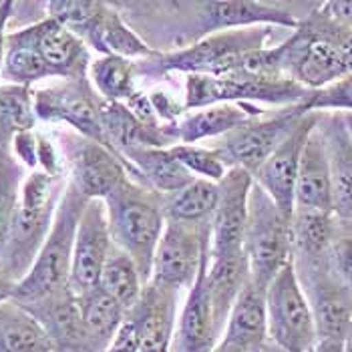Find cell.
<instances>
[{"instance_id": "2", "label": "cell", "mask_w": 352, "mask_h": 352, "mask_svg": "<svg viewBox=\"0 0 352 352\" xmlns=\"http://www.w3.org/2000/svg\"><path fill=\"white\" fill-rule=\"evenodd\" d=\"M282 30L278 27H248L216 32L188 49L137 60V77L139 81H162L169 75L221 77L245 71L250 56L256 51L284 41H278V32Z\"/></svg>"}, {"instance_id": "28", "label": "cell", "mask_w": 352, "mask_h": 352, "mask_svg": "<svg viewBox=\"0 0 352 352\" xmlns=\"http://www.w3.org/2000/svg\"><path fill=\"white\" fill-rule=\"evenodd\" d=\"M206 280H208V290H210V298L214 306L216 324L223 334L236 300L242 294L245 284L252 280L244 252L236 256L216 258V260L210 258Z\"/></svg>"}, {"instance_id": "39", "label": "cell", "mask_w": 352, "mask_h": 352, "mask_svg": "<svg viewBox=\"0 0 352 352\" xmlns=\"http://www.w3.org/2000/svg\"><path fill=\"white\" fill-rule=\"evenodd\" d=\"M328 270L352 296V219L336 217V232L328 252Z\"/></svg>"}, {"instance_id": "5", "label": "cell", "mask_w": 352, "mask_h": 352, "mask_svg": "<svg viewBox=\"0 0 352 352\" xmlns=\"http://www.w3.org/2000/svg\"><path fill=\"white\" fill-rule=\"evenodd\" d=\"M113 244L129 254L149 284L153 256L165 230L163 197L127 177L105 199Z\"/></svg>"}, {"instance_id": "29", "label": "cell", "mask_w": 352, "mask_h": 352, "mask_svg": "<svg viewBox=\"0 0 352 352\" xmlns=\"http://www.w3.org/2000/svg\"><path fill=\"white\" fill-rule=\"evenodd\" d=\"M47 79H53V75L36 49L32 27L25 25V27L8 30L6 47H4L2 82L34 89L36 82L47 81Z\"/></svg>"}, {"instance_id": "4", "label": "cell", "mask_w": 352, "mask_h": 352, "mask_svg": "<svg viewBox=\"0 0 352 352\" xmlns=\"http://www.w3.org/2000/svg\"><path fill=\"white\" fill-rule=\"evenodd\" d=\"M67 184V177H54L45 171L27 173L6 248L0 258L2 268L16 284L27 276L47 240Z\"/></svg>"}, {"instance_id": "51", "label": "cell", "mask_w": 352, "mask_h": 352, "mask_svg": "<svg viewBox=\"0 0 352 352\" xmlns=\"http://www.w3.org/2000/svg\"><path fill=\"white\" fill-rule=\"evenodd\" d=\"M344 352H352V324L346 332V336H344Z\"/></svg>"}, {"instance_id": "16", "label": "cell", "mask_w": 352, "mask_h": 352, "mask_svg": "<svg viewBox=\"0 0 352 352\" xmlns=\"http://www.w3.org/2000/svg\"><path fill=\"white\" fill-rule=\"evenodd\" d=\"M111 250H113V238L109 230L105 201L89 199L77 228L71 278H69V288L77 296H85L99 288L101 274Z\"/></svg>"}, {"instance_id": "14", "label": "cell", "mask_w": 352, "mask_h": 352, "mask_svg": "<svg viewBox=\"0 0 352 352\" xmlns=\"http://www.w3.org/2000/svg\"><path fill=\"white\" fill-rule=\"evenodd\" d=\"M212 226L195 228L167 221L153 256L151 284L186 294L210 258Z\"/></svg>"}, {"instance_id": "48", "label": "cell", "mask_w": 352, "mask_h": 352, "mask_svg": "<svg viewBox=\"0 0 352 352\" xmlns=\"http://www.w3.org/2000/svg\"><path fill=\"white\" fill-rule=\"evenodd\" d=\"M342 51H344V56H346L349 67H351V71H352V32H349V34H346V38L342 41Z\"/></svg>"}, {"instance_id": "32", "label": "cell", "mask_w": 352, "mask_h": 352, "mask_svg": "<svg viewBox=\"0 0 352 352\" xmlns=\"http://www.w3.org/2000/svg\"><path fill=\"white\" fill-rule=\"evenodd\" d=\"M219 186L208 179H193L186 188L163 197V212L167 221H177L186 226H212L216 214Z\"/></svg>"}, {"instance_id": "34", "label": "cell", "mask_w": 352, "mask_h": 352, "mask_svg": "<svg viewBox=\"0 0 352 352\" xmlns=\"http://www.w3.org/2000/svg\"><path fill=\"white\" fill-rule=\"evenodd\" d=\"M137 60L123 56H97L89 67V81L109 103H127L139 91Z\"/></svg>"}, {"instance_id": "45", "label": "cell", "mask_w": 352, "mask_h": 352, "mask_svg": "<svg viewBox=\"0 0 352 352\" xmlns=\"http://www.w3.org/2000/svg\"><path fill=\"white\" fill-rule=\"evenodd\" d=\"M16 10V2L12 0H0V85H2V65H4V47H6V34L8 23L12 21Z\"/></svg>"}, {"instance_id": "42", "label": "cell", "mask_w": 352, "mask_h": 352, "mask_svg": "<svg viewBox=\"0 0 352 352\" xmlns=\"http://www.w3.org/2000/svg\"><path fill=\"white\" fill-rule=\"evenodd\" d=\"M147 97H149L151 107L157 113L160 121L165 127L175 125L188 113L186 107H184V103H179V99L171 91L163 89V87H155V89L147 91Z\"/></svg>"}, {"instance_id": "36", "label": "cell", "mask_w": 352, "mask_h": 352, "mask_svg": "<svg viewBox=\"0 0 352 352\" xmlns=\"http://www.w3.org/2000/svg\"><path fill=\"white\" fill-rule=\"evenodd\" d=\"M32 89L21 85H0V149H10L16 133L36 129Z\"/></svg>"}, {"instance_id": "47", "label": "cell", "mask_w": 352, "mask_h": 352, "mask_svg": "<svg viewBox=\"0 0 352 352\" xmlns=\"http://www.w3.org/2000/svg\"><path fill=\"white\" fill-rule=\"evenodd\" d=\"M310 352H344V340H340V338H318Z\"/></svg>"}, {"instance_id": "53", "label": "cell", "mask_w": 352, "mask_h": 352, "mask_svg": "<svg viewBox=\"0 0 352 352\" xmlns=\"http://www.w3.org/2000/svg\"><path fill=\"white\" fill-rule=\"evenodd\" d=\"M254 352H264V351H262V349H260V351H254Z\"/></svg>"}, {"instance_id": "33", "label": "cell", "mask_w": 352, "mask_h": 352, "mask_svg": "<svg viewBox=\"0 0 352 352\" xmlns=\"http://www.w3.org/2000/svg\"><path fill=\"white\" fill-rule=\"evenodd\" d=\"M101 127L105 135V145L119 157L141 147H163L160 139L137 119L125 103L103 101Z\"/></svg>"}, {"instance_id": "50", "label": "cell", "mask_w": 352, "mask_h": 352, "mask_svg": "<svg viewBox=\"0 0 352 352\" xmlns=\"http://www.w3.org/2000/svg\"><path fill=\"white\" fill-rule=\"evenodd\" d=\"M342 115V121H344V127H346V133L351 137L352 141V111L351 113H340Z\"/></svg>"}, {"instance_id": "20", "label": "cell", "mask_w": 352, "mask_h": 352, "mask_svg": "<svg viewBox=\"0 0 352 352\" xmlns=\"http://www.w3.org/2000/svg\"><path fill=\"white\" fill-rule=\"evenodd\" d=\"M312 306L318 338L344 340L352 324V296L330 276L328 264L296 270Z\"/></svg>"}, {"instance_id": "24", "label": "cell", "mask_w": 352, "mask_h": 352, "mask_svg": "<svg viewBox=\"0 0 352 352\" xmlns=\"http://www.w3.org/2000/svg\"><path fill=\"white\" fill-rule=\"evenodd\" d=\"M296 210L334 214L330 163L318 125L312 131V135L308 137L302 153L298 179H296Z\"/></svg>"}, {"instance_id": "11", "label": "cell", "mask_w": 352, "mask_h": 352, "mask_svg": "<svg viewBox=\"0 0 352 352\" xmlns=\"http://www.w3.org/2000/svg\"><path fill=\"white\" fill-rule=\"evenodd\" d=\"M56 143L65 160L67 182L87 199L105 201L129 175L125 162L109 147L71 129L58 131Z\"/></svg>"}, {"instance_id": "23", "label": "cell", "mask_w": 352, "mask_h": 352, "mask_svg": "<svg viewBox=\"0 0 352 352\" xmlns=\"http://www.w3.org/2000/svg\"><path fill=\"white\" fill-rule=\"evenodd\" d=\"M330 163L334 216L352 219V141L340 113H322L318 121Z\"/></svg>"}, {"instance_id": "35", "label": "cell", "mask_w": 352, "mask_h": 352, "mask_svg": "<svg viewBox=\"0 0 352 352\" xmlns=\"http://www.w3.org/2000/svg\"><path fill=\"white\" fill-rule=\"evenodd\" d=\"M147 282L143 280L141 270L137 268L133 258L113 244L105 268L101 274L99 288L105 290L111 298H115L127 312L141 300Z\"/></svg>"}, {"instance_id": "18", "label": "cell", "mask_w": 352, "mask_h": 352, "mask_svg": "<svg viewBox=\"0 0 352 352\" xmlns=\"http://www.w3.org/2000/svg\"><path fill=\"white\" fill-rule=\"evenodd\" d=\"M210 258L204 262L193 286L186 292L177 312L175 330L171 336L169 352H216L223 334L216 324L214 306L208 290L206 272Z\"/></svg>"}, {"instance_id": "17", "label": "cell", "mask_w": 352, "mask_h": 352, "mask_svg": "<svg viewBox=\"0 0 352 352\" xmlns=\"http://www.w3.org/2000/svg\"><path fill=\"white\" fill-rule=\"evenodd\" d=\"M219 199L212 217V242L210 258H226L244 252V236L250 214V193L254 177L244 169L232 167L217 184Z\"/></svg>"}, {"instance_id": "3", "label": "cell", "mask_w": 352, "mask_h": 352, "mask_svg": "<svg viewBox=\"0 0 352 352\" xmlns=\"http://www.w3.org/2000/svg\"><path fill=\"white\" fill-rule=\"evenodd\" d=\"M346 34V30L326 21L312 2L298 27L280 43L282 73L310 93L340 81L352 73L342 51Z\"/></svg>"}, {"instance_id": "26", "label": "cell", "mask_w": 352, "mask_h": 352, "mask_svg": "<svg viewBox=\"0 0 352 352\" xmlns=\"http://www.w3.org/2000/svg\"><path fill=\"white\" fill-rule=\"evenodd\" d=\"M221 342H230L254 352L264 349L268 342V310H266V288L250 280L238 296Z\"/></svg>"}, {"instance_id": "1", "label": "cell", "mask_w": 352, "mask_h": 352, "mask_svg": "<svg viewBox=\"0 0 352 352\" xmlns=\"http://www.w3.org/2000/svg\"><path fill=\"white\" fill-rule=\"evenodd\" d=\"M125 21L155 53H175L216 32L248 27L294 30L304 19L290 2L256 0H145L115 2Z\"/></svg>"}, {"instance_id": "15", "label": "cell", "mask_w": 352, "mask_h": 352, "mask_svg": "<svg viewBox=\"0 0 352 352\" xmlns=\"http://www.w3.org/2000/svg\"><path fill=\"white\" fill-rule=\"evenodd\" d=\"M322 113H306L300 119L296 129L284 139V143L252 175L254 184L262 191H266V195L288 216H294L296 212V179L302 153Z\"/></svg>"}, {"instance_id": "46", "label": "cell", "mask_w": 352, "mask_h": 352, "mask_svg": "<svg viewBox=\"0 0 352 352\" xmlns=\"http://www.w3.org/2000/svg\"><path fill=\"white\" fill-rule=\"evenodd\" d=\"M14 288H16V282L8 276V272L4 270L2 264H0V304L12 298Z\"/></svg>"}, {"instance_id": "43", "label": "cell", "mask_w": 352, "mask_h": 352, "mask_svg": "<svg viewBox=\"0 0 352 352\" xmlns=\"http://www.w3.org/2000/svg\"><path fill=\"white\" fill-rule=\"evenodd\" d=\"M10 151L14 155V160L21 163L28 171H36L38 169V155H36V129L32 131H23L16 133L12 143H10Z\"/></svg>"}, {"instance_id": "31", "label": "cell", "mask_w": 352, "mask_h": 352, "mask_svg": "<svg viewBox=\"0 0 352 352\" xmlns=\"http://www.w3.org/2000/svg\"><path fill=\"white\" fill-rule=\"evenodd\" d=\"M0 352H54L41 322L21 304H0Z\"/></svg>"}, {"instance_id": "40", "label": "cell", "mask_w": 352, "mask_h": 352, "mask_svg": "<svg viewBox=\"0 0 352 352\" xmlns=\"http://www.w3.org/2000/svg\"><path fill=\"white\" fill-rule=\"evenodd\" d=\"M300 107L306 113H351L352 73L320 91H312Z\"/></svg>"}, {"instance_id": "21", "label": "cell", "mask_w": 352, "mask_h": 352, "mask_svg": "<svg viewBox=\"0 0 352 352\" xmlns=\"http://www.w3.org/2000/svg\"><path fill=\"white\" fill-rule=\"evenodd\" d=\"M30 27L34 32L36 49L49 67L53 79L71 81L89 77V67L93 63L91 49L75 32L47 14L36 23H30Z\"/></svg>"}, {"instance_id": "44", "label": "cell", "mask_w": 352, "mask_h": 352, "mask_svg": "<svg viewBox=\"0 0 352 352\" xmlns=\"http://www.w3.org/2000/svg\"><path fill=\"white\" fill-rule=\"evenodd\" d=\"M318 12L334 27L352 32V0H328L316 2Z\"/></svg>"}, {"instance_id": "10", "label": "cell", "mask_w": 352, "mask_h": 352, "mask_svg": "<svg viewBox=\"0 0 352 352\" xmlns=\"http://www.w3.org/2000/svg\"><path fill=\"white\" fill-rule=\"evenodd\" d=\"M268 342L286 352H310L318 340L312 306L292 262L266 288Z\"/></svg>"}, {"instance_id": "37", "label": "cell", "mask_w": 352, "mask_h": 352, "mask_svg": "<svg viewBox=\"0 0 352 352\" xmlns=\"http://www.w3.org/2000/svg\"><path fill=\"white\" fill-rule=\"evenodd\" d=\"M25 177V167L14 160L12 151L0 149V258L6 248Z\"/></svg>"}, {"instance_id": "52", "label": "cell", "mask_w": 352, "mask_h": 352, "mask_svg": "<svg viewBox=\"0 0 352 352\" xmlns=\"http://www.w3.org/2000/svg\"><path fill=\"white\" fill-rule=\"evenodd\" d=\"M262 351L264 352H286V351H282V349H278V346H276V344H272V342H266Z\"/></svg>"}, {"instance_id": "7", "label": "cell", "mask_w": 352, "mask_h": 352, "mask_svg": "<svg viewBox=\"0 0 352 352\" xmlns=\"http://www.w3.org/2000/svg\"><path fill=\"white\" fill-rule=\"evenodd\" d=\"M47 16L54 19L99 56H123L145 60L155 53L119 12L115 2L103 0H51L45 4Z\"/></svg>"}, {"instance_id": "22", "label": "cell", "mask_w": 352, "mask_h": 352, "mask_svg": "<svg viewBox=\"0 0 352 352\" xmlns=\"http://www.w3.org/2000/svg\"><path fill=\"white\" fill-rule=\"evenodd\" d=\"M23 308H27L45 328L54 352H85L81 300L71 288Z\"/></svg>"}, {"instance_id": "30", "label": "cell", "mask_w": 352, "mask_h": 352, "mask_svg": "<svg viewBox=\"0 0 352 352\" xmlns=\"http://www.w3.org/2000/svg\"><path fill=\"white\" fill-rule=\"evenodd\" d=\"M79 300L82 310L85 352H107L125 320L127 310L101 288L79 296Z\"/></svg>"}, {"instance_id": "25", "label": "cell", "mask_w": 352, "mask_h": 352, "mask_svg": "<svg viewBox=\"0 0 352 352\" xmlns=\"http://www.w3.org/2000/svg\"><path fill=\"white\" fill-rule=\"evenodd\" d=\"M129 175L145 188L160 193L162 197L171 195L191 184L195 177L175 160L169 147H141L121 155Z\"/></svg>"}, {"instance_id": "19", "label": "cell", "mask_w": 352, "mask_h": 352, "mask_svg": "<svg viewBox=\"0 0 352 352\" xmlns=\"http://www.w3.org/2000/svg\"><path fill=\"white\" fill-rule=\"evenodd\" d=\"M268 111L250 103H219L210 107L188 111L175 125L165 127V139L171 145L216 141L223 135L264 117Z\"/></svg>"}, {"instance_id": "8", "label": "cell", "mask_w": 352, "mask_h": 352, "mask_svg": "<svg viewBox=\"0 0 352 352\" xmlns=\"http://www.w3.org/2000/svg\"><path fill=\"white\" fill-rule=\"evenodd\" d=\"M310 95L308 89L286 75H258L238 71L221 77L188 75L184 81L186 111L219 105V103H250L276 109L296 107Z\"/></svg>"}, {"instance_id": "49", "label": "cell", "mask_w": 352, "mask_h": 352, "mask_svg": "<svg viewBox=\"0 0 352 352\" xmlns=\"http://www.w3.org/2000/svg\"><path fill=\"white\" fill-rule=\"evenodd\" d=\"M216 352H250L242 349V346H236V344H230V342H219Z\"/></svg>"}, {"instance_id": "41", "label": "cell", "mask_w": 352, "mask_h": 352, "mask_svg": "<svg viewBox=\"0 0 352 352\" xmlns=\"http://www.w3.org/2000/svg\"><path fill=\"white\" fill-rule=\"evenodd\" d=\"M141 344H143V312L139 304H135L125 314V320L107 352H139Z\"/></svg>"}, {"instance_id": "12", "label": "cell", "mask_w": 352, "mask_h": 352, "mask_svg": "<svg viewBox=\"0 0 352 352\" xmlns=\"http://www.w3.org/2000/svg\"><path fill=\"white\" fill-rule=\"evenodd\" d=\"M32 97L38 123L65 125L79 135L105 145L101 127L103 99L93 89L89 77L56 81L49 87L32 89Z\"/></svg>"}, {"instance_id": "27", "label": "cell", "mask_w": 352, "mask_h": 352, "mask_svg": "<svg viewBox=\"0 0 352 352\" xmlns=\"http://www.w3.org/2000/svg\"><path fill=\"white\" fill-rule=\"evenodd\" d=\"M336 232V216L296 210L292 216V266L306 270L328 264V252Z\"/></svg>"}, {"instance_id": "6", "label": "cell", "mask_w": 352, "mask_h": 352, "mask_svg": "<svg viewBox=\"0 0 352 352\" xmlns=\"http://www.w3.org/2000/svg\"><path fill=\"white\" fill-rule=\"evenodd\" d=\"M89 199L71 184L60 197L53 228L28 274L16 284L12 302L28 306L69 288L77 228Z\"/></svg>"}, {"instance_id": "38", "label": "cell", "mask_w": 352, "mask_h": 352, "mask_svg": "<svg viewBox=\"0 0 352 352\" xmlns=\"http://www.w3.org/2000/svg\"><path fill=\"white\" fill-rule=\"evenodd\" d=\"M169 149L175 155V160L182 163L195 179H208V182L219 184L228 173V165L210 145L179 143V145H171Z\"/></svg>"}, {"instance_id": "9", "label": "cell", "mask_w": 352, "mask_h": 352, "mask_svg": "<svg viewBox=\"0 0 352 352\" xmlns=\"http://www.w3.org/2000/svg\"><path fill=\"white\" fill-rule=\"evenodd\" d=\"M244 256L252 280L262 288H268L292 262V216L284 214L256 184L250 193Z\"/></svg>"}, {"instance_id": "13", "label": "cell", "mask_w": 352, "mask_h": 352, "mask_svg": "<svg viewBox=\"0 0 352 352\" xmlns=\"http://www.w3.org/2000/svg\"><path fill=\"white\" fill-rule=\"evenodd\" d=\"M304 115L306 111L300 105L278 109L276 113H266L264 117L212 141L210 147L216 149L228 169L238 167L254 175L260 165L284 143V139L296 129Z\"/></svg>"}]
</instances>
